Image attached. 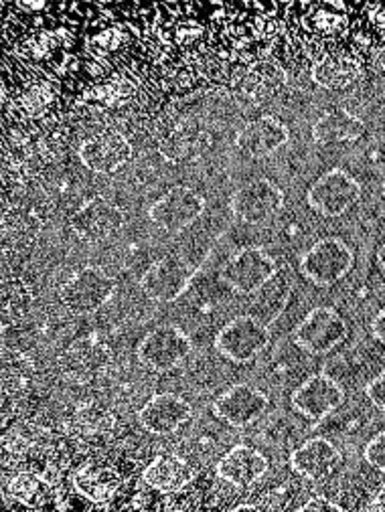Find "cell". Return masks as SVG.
Here are the masks:
<instances>
[{"label":"cell","instance_id":"cell-2","mask_svg":"<svg viewBox=\"0 0 385 512\" xmlns=\"http://www.w3.org/2000/svg\"><path fill=\"white\" fill-rule=\"evenodd\" d=\"M278 272L276 260L262 247H244L225 262L219 280L236 294L254 296Z\"/></svg>","mask_w":385,"mask_h":512},{"label":"cell","instance_id":"cell-9","mask_svg":"<svg viewBox=\"0 0 385 512\" xmlns=\"http://www.w3.org/2000/svg\"><path fill=\"white\" fill-rule=\"evenodd\" d=\"M284 209V193L270 179H256L240 187L231 197V213L246 225L272 221Z\"/></svg>","mask_w":385,"mask_h":512},{"label":"cell","instance_id":"cell-11","mask_svg":"<svg viewBox=\"0 0 385 512\" xmlns=\"http://www.w3.org/2000/svg\"><path fill=\"white\" fill-rule=\"evenodd\" d=\"M270 407V399L254 385L238 383L213 401V413L231 428H250Z\"/></svg>","mask_w":385,"mask_h":512},{"label":"cell","instance_id":"cell-6","mask_svg":"<svg viewBox=\"0 0 385 512\" xmlns=\"http://www.w3.org/2000/svg\"><path fill=\"white\" fill-rule=\"evenodd\" d=\"M349 334V326L343 316L327 306H319L308 312L294 330V343L304 353L321 357L337 349Z\"/></svg>","mask_w":385,"mask_h":512},{"label":"cell","instance_id":"cell-27","mask_svg":"<svg viewBox=\"0 0 385 512\" xmlns=\"http://www.w3.org/2000/svg\"><path fill=\"white\" fill-rule=\"evenodd\" d=\"M371 334L375 336V340H379L381 345H385V308H381L379 314L373 318Z\"/></svg>","mask_w":385,"mask_h":512},{"label":"cell","instance_id":"cell-30","mask_svg":"<svg viewBox=\"0 0 385 512\" xmlns=\"http://www.w3.org/2000/svg\"><path fill=\"white\" fill-rule=\"evenodd\" d=\"M377 262H379V268L385 272V243L377 251Z\"/></svg>","mask_w":385,"mask_h":512},{"label":"cell","instance_id":"cell-32","mask_svg":"<svg viewBox=\"0 0 385 512\" xmlns=\"http://www.w3.org/2000/svg\"><path fill=\"white\" fill-rule=\"evenodd\" d=\"M246 508H252V510H254L256 506H254V504H240V506H238V510H246Z\"/></svg>","mask_w":385,"mask_h":512},{"label":"cell","instance_id":"cell-21","mask_svg":"<svg viewBox=\"0 0 385 512\" xmlns=\"http://www.w3.org/2000/svg\"><path fill=\"white\" fill-rule=\"evenodd\" d=\"M122 478L110 466L86 464L73 476V486L84 498L92 502H106L120 490Z\"/></svg>","mask_w":385,"mask_h":512},{"label":"cell","instance_id":"cell-25","mask_svg":"<svg viewBox=\"0 0 385 512\" xmlns=\"http://www.w3.org/2000/svg\"><path fill=\"white\" fill-rule=\"evenodd\" d=\"M363 458L371 468L385 474V432H379L367 442L363 450Z\"/></svg>","mask_w":385,"mask_h":512},{"label":"cell","instance_id":"cell-7","mask_svg":"<svg viewBox=\"0 0 385 512\" xmlns=\"http://www.w3.org/2000/svg\"><path fill=\"white\" fill-rule=\"evenodd\" d=\"M195 278V268L181 255H165L163 260L154 262L140 278V290L146 298L159 304L175 302L181 298Z\"/></svg>","mask_w":385,"mask_h":512},{"label":"cell","instance_id":"cell-19","mask_svg":"<svg viewBox=\"0 0 385 512\" xmlns=\"http://www.w3.org/2000/svg\"><path fill=\"white\" fill-rule=\"evenodd\" d=\"M142 480L157 492L175 494L195 480V470L181 456L163 454L146 466V470L142 472Z\"/></svg>","mask_w":385,"mask_h":512},{"label":"cell","instance_id":"cell-12","mask_svg":"<svg viewBox=\"0 0 385 512\" xmlns=\"http://www.w3.org/2000/svg\"><path fill=\"white\" fill-rule=\"evenodd\" d=\"M345 401L343 387L329 375L317 373L308 377L302 385L294 389L290 395V403L294 411L304 415L311 421H321L333 411H337Z\"/></svg>","mask_w":385,"mask_h":512},{"label":"cell","instance_id":"cell-31","mask_svg":"<svg viewBox=\"0 0 385 512\" xmlns=\"http://www.w3.org/2000/svg\"><path fill=\"white\" fill-rule=\"evenodd\" d=\"M375 21H377V25H379L381 29H385V9L379 11V15L375 17Z\"/></svg>","mask_w":385,"mask_h":512},{"label":"cell","instance_id":"cell-18","mask_svg":"<svg viewBox=\"0 0 385 512\" xmlns=\"http://www.w3.org/2000/svg\"><path fill=\"white\" fill-rule=\"evenodd\" d=\"M290 142V130L274 116L248 122L238 134V148L250 158H268Z\"/></svg>","mask_w":385,"mask_h":512},{"label":"cell","instance_id":"cell-33","mask_svg":"<svg viewBox=\"0 0 385 512\" xmlns=\"http://www.w3.org/2000/svg\"><path fill=\"white\" fill-rule=\"evenodd\" d=\"M383 195H385V183H383Z\"/></svg>","mask_w":385,"mask_h":512},{"label":"cell","instance_id":"cell-24","mask_svg":"<svg viewBox=\"0 0 385 512\" xmlns=\"http://www.w3.org/2000/svg\"><path fill=\"white\" fill-rule=\"evenodd\" d=\"M9 490H11L15 500H19V502H23L27 506H39V504H43L47 500V484H45V480H41L35 474H29V472L17 474L11 480Z\"/></svg>","mask_w":385,"mask_h":512},{"label":"cell","instance_id":"cell-4","mask_svg":"<svg viewBox=\"0 0 385 512\" xmlns=\"http://www.w3.org/2000/svg\"><path fill=\"white\" fill-rule=\"evenodd\" d=\"M355 266L353 249L339 237L317 241L300 258V274L315 286L327 288L343 280Z\"/></svg>","mask_w":385,"mask_h":512},{"label":"cell","instance_id":"cell-8","mask_svg":"<svg viewBox=\"0 0 385 512\" xmlns=\"http://www.w3.org/2000/svg\"><path fill=\"white\" fill-rule=\"evenodd\" d=\"M205 199L191 187H173L148 209V219L167 233H179L203 217Z\"/></svg>","mask_w":385,"mask_h":512},{"label":"cell","instance_id":"cell-1","mask_svg":"<svg viewBox=\"0 0 385 512\" xmlns=\"http://www.w3.org/2000/svg\"><path fill=\"white\" fill-rule=\"evenodd\" d=\"M272 343L268 324L252 314L236 316L223 324L215 336V351L231 363H252L256 361Z\"/></svg>","mask_w":385,"mask_h":512},{"label":"cell","instance_id":"cell-14","mask_svg":"<svg viewBox=\"0 0 385 512\" xmlns=\"http://www.w3.org/2000/svg\"><path fill=\"white\" fill-rule=\"evenodd\" d=\"M193 417V407L177 393H159L150 397L138 411V421L152 436H171Z\"/></svg>","mask_w":385,"mask_h":512},{"label":"cell","instance_id":"cell-28","mask_svg":"<svg viewBox=\"0 0 385 512\" xmlns=\"http://www.w3.org/2000/svg\"><path fill=\"white\" fill-rule=\"evenodd\" d=\"M302 510H341V506H337L335 502H327L325 498H313L311 502H304Z\"/></svg>","mask_w":385,"mask_h":512},{"label":"cell","instance_id":"cell-17","mask_svg":"<svg viewBox=\"0 0 385 512\" xmlns=\"http://www.w3.org/2000/svg\"><path fill=\"white\" fill-rule=\"evenodd\" d=\"M270 470V460L252 446L231 448L217 464V476L238 488H250Z\"/></svg>","mask_w":385,"mask_h":512},{"label":"cell","instance_id":"cell-10","mask_svg":"<svg viewBox=\"0 0 385 512\" xmlns=\"http://www.w3.org/2000/svg\"><path fill=\"white\" fill-rule=\"evenodd\" d=\"M361 199V185L347 170L333 168L325 173L311 189L306 201L323 217H339Z\"/></svg>","mask_w":385,"mask_h":512},{"label":"cell","instance_id":"cell-5","mask_svg":"<svg viewBox=\"0 0 385 512\" xmlns=\"http://www.w3.org/2000/svg\"><path fill=\"white\" fill-rule=\"evenodd\" d=\"M116 292V280L98 266L77 270L59 290L61 304L77 316L98 312Z\"/></svg>","mask_w":385,"mask_h":512},{"label":"cell","instance_id":"cell-15","mask_svg":"<svg viewBox=\"0 0 385 512\" xmlns=\"http://www.w3.org/2000/svg\"><path fill=\"white\" fill-rule=\"evenodd\" d=\"M124 221L126 217L118 205L104 197H96L77 209L71 217V229L82 241L98 243L118 233L124 227Z\"/></svg>","mask_w":385,"mask_h":512},{"label":"cell","instance_id":"cell-20","mask_svg":"<svg viewBox=\"0 0 385 512\" xmlns=\"http://www.w3.org/2000/svg\"><path fill=\"white\" fill-rule=\"evenodd\" d=\"M363 134H365V122L343 108L325 112L313 124V140L321 146L339 144V142H355Z\"/></svg>","mask_w":385,"mask_h":512},{"label":"cell","instance_id":"cell-16","mask_svg":"<svg viewBox=\"0 0 385 512\" xmlns=\"http://www.w3.org/2000/svg\"><path fill=\"white\" fill-rule=\"evenodd\" d=\"M341 460L343 456L333 442L325 438H311L290 454L288 464L298 476L319 482L333 476L341 466Z\"/></svg>","mask_w":385,"mask_h":512},{"label":"cell","instance_id":"cell-26","mask_svg":"<svg viewBox=\"0 0 385 512\" xmlns=\"http://www.w3.org/2000/svg\"><path fill=\"white\" fill-rule=\"evenodd\" d=\"M365 395L379 411H385V369L367 383Z\"/></svg>","mask_w":385,"mask_h":512},{"label":"cell","instance_id":"cell-13","mask_svg":"<svg viewBox=\"0 0 385 512\" xmlns=\"http://www.w3.org/2000/svg\"><path fill=\"white\" fill-rule=\"evenodd\" d=\"M82 164L90 168L92 173L98 175H114L120 168H124L132 158V144L130 140L116 132V130H104L92 138H88L80 152Z\"/></svg>","mask_w":385,"mask_h":512},{"label":"cell","instance_id":"cell-22","mask_svg":"<svg viewBox=\"0 0 385 512\" xmlns=\"http://www.w3.org/2000/svg\"><path fill=\"white\" fill-rule=\"evenodd\" d=\"M361 65L347 55H329L313 67V79L325 90H345L361 77Z\"/></svg>","mask_w":385,"mask_h":512},{"label":"cell","instance_id":"cell-3","mask_svg":"<svg viewBox=\"0 0 385 512\" xmlns=\"http://www.w3.org/2000/svg\"><path fill=\"white\" fill-rule=\"evenodd\" d=\"M193 353L189 334L177 324H163L150 330L138 345V361L157 373H167L181 367Z\"/></svg>","mask_w":385,"mask_h":512},{"label":"cell","instance_id":"cell-23","mask_svg":"<svg viewBox=\"0 0 385 512\" xmlns=\"http://www.w3.org/2000/svg\"><path fill=\"white\" fill-rule=\"evenodd\" d=\"M256 304L252 316L262 320L264 324H272L286 308L290 298V278L278 272L262 290L256 294Z\"/></svg>","mask_w":385,"mask_h":512},{"label":"cell","instance_id":"cell-29","mask_svg":"<svg viewBox=\"0 0 385 512\" xmlns=\"http://www.w3.org/2000/svg\"><path fill=\"white\" fill-rule=\"evenodd\" d=\"M367 508L373 510V512H383L385 510V488L373 498V502Z\"/></svg>","mask_w":385,"mask_h":512}]
</instances>
